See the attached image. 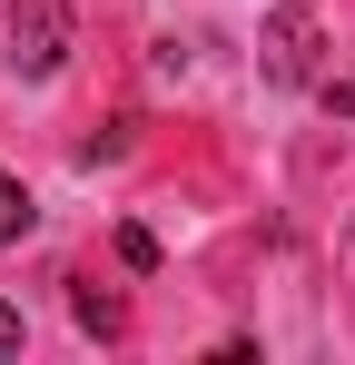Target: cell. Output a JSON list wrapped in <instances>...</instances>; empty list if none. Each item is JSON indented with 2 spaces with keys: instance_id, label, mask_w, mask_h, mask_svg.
Instances as JSON below:
<instances>
[{
  "instance_id": "cell-1",
  "label": "cell",
  "mask_w": 355,
  "mask_h": 365,
  "mask_svg": "<svg viewBox=\"0 0 355 365\" xmlns=\"http://www.w3.org/2000/svg\"><path fill=\"white\" fill-rule=\"evenodd\" d=\"M0 60L20 69V79H59V60H69V10H59V0H10V10H0Z\"/></svg>"
},
{
  "instance_id": "cell-2",
  "label": "cell",
  "mask_w": 355,
  "mask_h": 365,
  "mask_svg": "<svg viewBox=\"0 0 355 365\" xmlns=\"http://www.w3.org/2000/svg\"><path fill=\"white\" fill-rule=\"evenodd\" d=\"M257 50H267V79H277V89H306V79H316V50H326V30H316L306 10H277Z\"/></svg>"
},
{
  "instance_id": "cell-3",
  "label": "cell",
  "mask_w": 355,
  "mask_h": 365,
  "mask_svg": "<svg viewBox=\"0 0 355 365\" xmlns=\"http://www.w3.org/2000/svg\"><path fill=\"white\" fill-rule=\"evenodd\" d=\"M69 316H79V326H89V336H118V326H128V306H118L109 287H89V277H79V287H69Z\"/></svg>"
},
{
  "instance_id": "cell-4",
  "label": "cell",
  "mask_w": 355,
  "mask_h": 365,
  "mask_svg": "<svg viewBox=\"0 0 355 365\" xmlns=\"http://www.w3.org/2000/svg\"><path fill=\"white\" fill-rule=\"evenodd\" d=\"M20 237H30V187L0 168V247H20Z\"/></svg>"
},
{
  "instance_id": "cell-5",
  "label": "cell",
  "mask_w": 355,
  "mask_h": 365,
  "mask_svg": "<svg viewBox=\"0 0 355 365\" xmlns=\"http://www.w3.org/2000/svg\"><path fill=\"white\" fill-rule=\"evenodd\" d=\"M118 257H128V267L148 277V267H158V237H148V227H118Z\"/></svg>"
},
{
  "instance_id": "cell-6",
  "label": "cell",
  "mask_w": 355,
  "mask_h": 365,
  "mask_svg": "<svg viewBox=\"0 0 355 365\" xmlns=\"http://www.w3.org/2000/svg\"><path fill=\"white\" fill-rule=\"evenodd\" d=\"M326 109H336V119H355V69H336V79H326Z\"/></svg>"
},
{
  "instance_id": "cell-7",
  "label": "cell",
  "mask_w": 355,
  "mask_h": 365,
  "mask_svg": "<svg viewBox=\"0 0 355 365\" xmlns=\"http://www.w3.org/2000/svg\"><path fill=\"white\" fill-rule=\"evenodd\" d=\"M0 356H20V306L0 297Z\"/></svg>"
}]
</instances>
